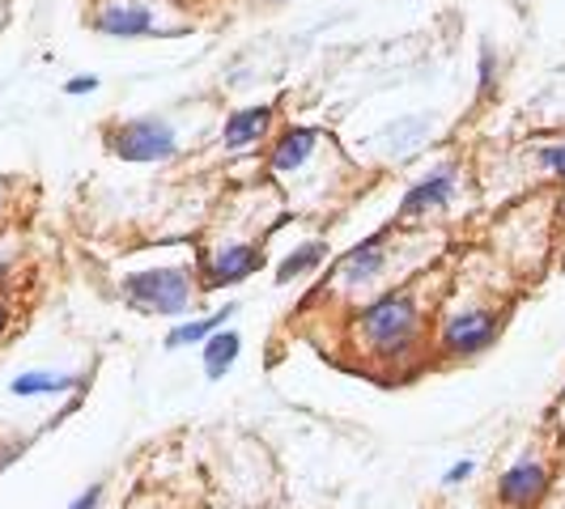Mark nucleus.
<instances>
[{
    "instance_id": "ddd939ff",
    "label": "nucleus",
    "mask_w": 565,
    "mask_h": 509,
    "mask_svg": "<svg viewBox=\"0 0 565 509\" xmlns=\"http://www.w3.org/2000/svg\"><path fill=\"white\" fill-rule=\"evenodd\" d=\"M238 318V302H226V306H217L213 314H200V318H183V323H174L167 336H162V348L167 353H179V348H192V344H204V339L213 336V332H222Z\"/></svg>"
},
{
    "instance_id": "412c9836",
    "label": "nucleus",
    "mask_w": 565,
    "mask_h": 509,
    "mask_svg": "<svg viewBox=\"0 0 565 509\" xmlns=\"http://www.w3.org/2000/svg\"><path fill=\"white\" fill-rule=\"evenodd\" d=\"M477 476V458H455L451 467L443 472V488H459V484H468Z\"/></svg>"
},
{
    "instance_id": "1a4fd4ad",
    "label": "nucleus",
    "mask_w": 565,
    "mask_h": 509,
    "mask_svg": "<svg viewBox=\"0 0 565 509\" xmlns=\"http://www.w3.org/2000/svg\"><path fill=\"white\" fill-rule=\"evenodd\" d=\"M319 141H323V132L315 123H285V128H277L268 137L264 166H268V174H277V178H294V174H302L315 162Z\"/></svg>"
},
{
    "instance_id": "4be33fe9",
    "label": "nucleus",
    "mask_w": 565,
    "mask_h": 509,
    "mask_svg": "<svg viewBox=\"0 0 565 509\" xmlns=\"http://www.w3.org/2000/svg\"><path fill=\"white\" fill-rule=\"evenodd\" d=\"M13 268H18V254H13V251H0V289L9 284V277H13Z\"/></svg>"
},
{
    "instance_id": "f3484780",
    "label": "nucleus",
    "mask_w": 565,
    "mask_h": 509,
    "mask_svg": "<svg viewBox=\"0 0 565 509\" xmlns=\"http://www.w3.org/2000/svg\"><path fill=\"white\" fill-rule=\"evenodd\" d=\"M498 89H502V52L484 39L477 52V98L489 102V98H498Z\"/></svg>"
},
{
    "instance_id": "b1692460",
    "label": "nucleus",
    "mask_w": 565,
    "mask_h": 509,
    "mask_svg": "<svg viewBox=\"0 0 565 509\" xmlns=\"http://www.w3.org/2000/svg\"><path fill=\"white\" fill-rule=\"evenodd\" d=\"M557 408H565V382H562V391H557Z\"/></svg>"
},
{
    "instance_id": "2eb2a0df",
    "label": "nucleus",
    "mask_w": 565,
    "mask_h": 509,
    "mask_svg": "<svg viewBox=\"0 0 565 509\" xmlns=\"http://www.w3.org/2000/svg\"><path fill=\"white\" fill-rule=\"evenodd\" d=\"M238 357H243L238 327H222V332H213V336L200 344V369H204L209 382H222L230 369L238 366Z\"/></svg>"
},
{
    "instance_id": "f03ea898",
    "label": "nucleus",
    "mask_w": 565,
    "mask_h": 509,
    "mask_svg": "<svg viewBox=\"0 0 565 509\" xmlns=\"http://www.w3.org/2000/svg\"><path fill=\"white\" fill-rule=\"evenodd\" d=\"M119 297H124V306L153 314V318H183L200 297L196 268L192 263H149L137 272H124Z\"/></svg>"
},
{
    "instance_id": "dca6fc26",
    "label": "nucleus",
    "mask_w": 565,
    "mask_h": 509,
    "mask_svg": "<svg viewBox=\"0 0 565 509\" xmlns=\"http://www.w3.org/2000/svg\"><path fill=\"white\" fill-rule=\"evenodd\" d=\"M434 119H438V115H408V119H396V123L387 128V137L396 141L399 158H408L413 149H422V144L434 137V128H438Z\"/></svg>"
},
{
    "instance_id": "7ed1b4c3",
    "label": "nucleus",
    "mask_w": 565,
    "mask_h": 509,
    "mask_svg": "<svg viewBox=\"0 0 565 509\" xmlns=\"http://www.w3.org/2000/svg\"><path fill=\"white\" fill-rule=\"evenodd\" d=\"M510 311L498 302H468V306H455L438 318V332H434V357L438 361H477L484 357L502 332H507Z\"/></svg>"
},
{
    "instance_id": "423d86ee",
    "label": "nucleus",
    "mask_w": 565,
    "mask_h": 509,
    "mask_svg": "<svg viewBox=\"0 0 565 509\" xmlns=\"http://www.w3.org/2000/svg\"><path fill=\"white\" fill-rule=\"evenodd\" d=\"M399 229L404 226L387 221V226H379L374 234H366L362 242H353V247L332 263V289H328V284H323V289H328V293H366V289H374V284L387 277V268H392Z\"/></svg>"
},
{
    "instance_id": "6ab92c4d",
    "label": "nucleus",
    "mask_w": 565,
    "mask_h": 509,
    "mask_svg": "<svg viewBox=\"0 0 565 509\" xmlns=\"http://www.w3.org/2000/svg\"><path fill=\"white\" fill-rule=\"evenodd\" d=\"M103 501H107V484L94 480V484H85L82 492H77L64 509H103Z\"/></svg>"
},
{
    "instance_id": "9b49d317",
    "label": "nucleus",
    "mask_w": 565,
    "mask_h": 509,
    "mask_svg": "<svg viewBox=\"0 0 565 509\" xmlns=\"http://www.w3.org/2000/svg\"><path fill=\"white\" fill-rule=\"evenodd\" d=\"M85 387V373L82 369H22L9 378V399L18 403H34V399H64V396H77Z\"/></svg>"
},
{
    "instance_id": "a211bd4d",
    "label": "nucleus",
    "mask_w": 565,
    "mask_h": 509,
    "mask_svg": "<svg viewBox=\"0 0 565 509\" xmlns=\"http://www.w3.org/2000/svg\"><path fill=\"white\" fill-rule=\"evenodd\" d=\"M536 166L548 174V178H557L565 187V137H557V141L540 144L536 149Z\"/></svg>"
},
{
    "instance_id": "5701e85b",
    "label": "nucleus",
    "mask_w": 565,
    "mask_h": 509,
    "mask_svg": "<svg viewBox=\"0 0 565 509\" xmlns=\"http://www.w3.org/2000/svg\"><path fill=\"white\" fill-rule=\"evenodd\" d=\"M9 327H13V306L0 297V336H9Z\"/></svg>"
},
{
    "instance_id": "f8f14e48",
    "label": "nucleus",
    "mask_w": 565,
    "mask_h": 509,
    "mask_svg": "<svg viewBox=\"0 0 565 509\" xmlns=\"http://www.w3.org/2000/svg\"><path fill=\"white\" fill-rule=\"evenodd\" d=\"M273 123H277V107L273 102H252V107H238L222 119V149L238 153V149H252V144L268 141L273 137Z\"/></svg>"
},
{
    "instance_id": "aec40b11",
    "label": "nucleus",
    "mask_w": 565,
    "mask_h": 509,
    "mask_svg": "<svg viewBox=\"0 0 565 509\" xmlns=\"http://www.w3.org/2000/svg\"><path fill=\"white\" fill-rule=\"evenodd\" d=\"M98 73H77V77H68V82L60 85L64 89V98H89V94H98Z\"/></svg>"
},
{
    "instance_id": "4468645a",
    "label": "nucleus",
    "mask_w": 565,
    "mask_h": 509,
    "mask_svg": "<svg viewBox=\"0 0 565 509\" xmlns=\"http://www.w3.org/2000/svg\"><path fill=\"white\" fill-rule=\"evenodd\" d=\"M328 254H332V242L328 238H307V242H298V247H289V251L277 259V268H273V281L281 284H294V281H307L315 277L323 263H328Z\"/></svg>"
},
{
    "instance_id": "39448f33",
    "label": "nucleus",
    "mask_w": 565,
    "mask_h": 509,
    "mask_svg": "<svg viewBox=\"0 0 565 509\" xmlns=\"http://www.w3.org/2000/svg\"><path fill=\"white\" fill-rule=\"evenodd\" d=\"M463 187H468V178H463V166L459 162H434V166L417 174L408 187H404V196L396 204V226H425L429 217H447L459 196H463Z\"/></svg>"
},
{
    "instance_id": "9d476101",
    "label": "nucleus",
    "mask_w": 565,
    "mask_h": 509,
    "mask_svg": "<svg viewBox=\"0 0 565 509\" xmlns=\"http://www.w3.org/2000/svg\"><path fill=\"white\" fill-rule=\"evenodd\" d=\"M89 30L103 34V39H124V43H132V39L158 34L162 22H158V13H153L149 4H141V0H111V4H103V9L89 18Z\"/></svg>"
},
{
    "instance_id": "0eeeda50",
    "label": "nucleus",
    "mask_w": 565,
    "mask_h": 509,
    "mask_svg": "<svg viewBox=\"0 0 565 509\" xmlns=\"http://www.w3.org/2000/svg\"><path fill=\"white\" fill-rule=\"evenodd\" d=\"M264 263H268V254H264L259 238H234V242H222V247H204L196 254L200 293H222V289L252 281Z\"/></svg>"
},
{
    "instance_id": "20e7f679",
    "label": "nucleus",
    "mask_w": 565,
    "mask_h": 509,
    "mask_svg": "<svg viewBox=\"0 0 565 509\" xmlns=\"http://www.w3.org/2000/svg\"><path fill=\"white\" fill-rule=\"evenodd\" d=\"M103 149L128 166H167L179 158V128L162 115H132L103 128Z\"/></svg>"
},
{
    "instance_id": "f257e3e1",
    "label": "nucleus",
    "mask_w": 565,
    "mask_h": 509,
    "mask_svg": "<svg viewBox=\"0 0 565 509\" xmlns=\"http://www.w3.org/2000/svg\"><path fill=\"white\" fill-rule=\"evenodd\" d=\"M349 332L366 366L383 369L387 378H408L429 353V311H425L417 284L374 293L353 311Z\"/></svg>"
},
{
    "instance_id": "6e6552de",
    "label": "nucleus",
    "mask_w": 565,
    "mask_h": 509,
    "mask_svg": "<svg viewBox=\"0 0 565 509\" xmlns=\"http://www.w3.org/2000/svg\"><path fill=\"white\" fill-rule=\"evenodd\" d=\"M548 492H553V467L532 454L514 458L493 484V497L502 509H544Z\"/></svg>"
}]
</instances>
